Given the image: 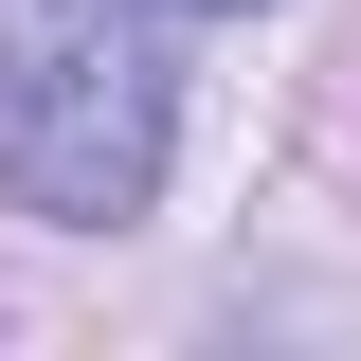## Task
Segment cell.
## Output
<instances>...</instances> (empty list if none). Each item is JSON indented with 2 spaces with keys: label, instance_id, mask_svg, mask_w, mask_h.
<instances>
[{
  "label": "cell",
  "instance_id": "6da1fadb",
  "mask_svg": "<svg viewBox=\"0 0 361 361\" xmlns=\"http://www.w3.org/2000/svg\"><path fill=\"white\" fill-rule=\"evenodd\" d=\"M163 127H180V90H163L127 0H0V180L37 217H73V235L145 217Z\"/></svg>",
  "mask_w": 361,
  "mask_h": 361
},
{
  "label": "cell",
  "instance_id": "7a4b0ae2",
  "mask_svg": "<svg viewBox=\"0 0 361 361\" xmlns=\"http://www.w3.org/2000/svg\"><path fill=\"white\" fill-rule=\"evenodd\" d=\"M199 18H235V0H199Z\"/></svg>",
  "mask_w": 361,
  "mask_h": 361
}]
</instances>
